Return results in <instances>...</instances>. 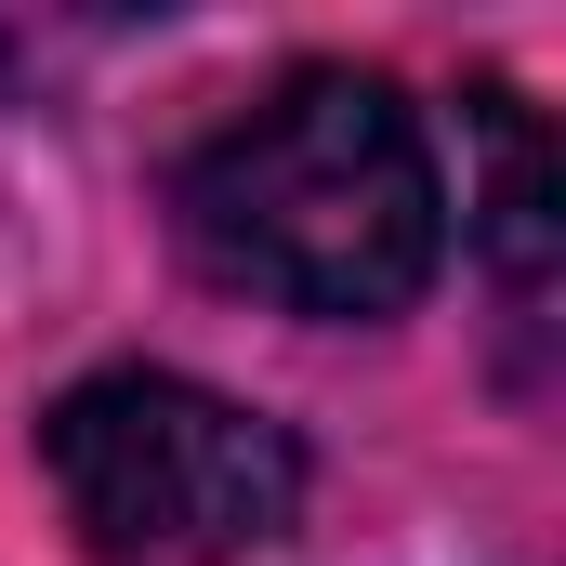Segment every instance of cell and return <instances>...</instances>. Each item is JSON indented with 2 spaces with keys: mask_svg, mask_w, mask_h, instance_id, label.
I'll return each mask as SVG.
<instances>
[{
  "mask_svg": "<svg viewBox=\"0 0 566 566\" xmlns=\"http://www.w3.org/2000/svg\"><path fill=\"white\" fill-rule=\"evenodd\" d=\"M185 264L277 316H409L448 264V171L382 66H290L171 158Z\"/></svg>",
  "mask_w": 566,
  "mask_h": 566,
  "instance_id": "obj_1",
  "label": "cell"
},
{
  "mask_svg": "<svg viewBox=\"0 0 566 566\" xmlns=\"http://www.w3.org/2000/svg\"><path fill=\"white\" fill-rule=\"evenodd\" d=\"M40 474L106 566H251L303 527V448L185 369H93L40 409Z\"/></svg>",
  "mask_w": 566,
  "mask_h": 566,
  "instance_id": "obj_2",
  "label": "cell"
},
{
  "mask_svg": "<svg viewBox=\"0 0 566 566\" xmlns=\"http://www.w3.org/2000/svg\"><path fill=\"white\" fill-rule=\"evenodd\" d=\"M474 133H488V185H461V224L488 238V264L514 290H541V264H554V158H541V119L514 93H474Z\"/></svg>",
  "mask_w": 566,
  "mask_h": 566,
  "instance_id": "obj_3",
  "label": "cell"
}]
</instances>
